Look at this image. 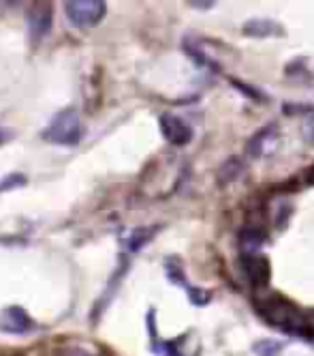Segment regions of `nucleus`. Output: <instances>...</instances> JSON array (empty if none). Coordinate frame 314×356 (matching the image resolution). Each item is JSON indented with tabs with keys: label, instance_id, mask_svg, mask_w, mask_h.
Segmentation results:
<instances>
[{
	"label": "nucleus",
	"instance_id": "4",
	"mask_svg": "<svg viewBox=\"0 0 314 356\" xmlns=\"http://www.w3.org/2000/svg\"><path fill=\"white\" fill-rule=\"evenodd\" d=\"M242 270L244 277L256 288H263L270 282V262L265 256H259V253H242Z\"/></svg>",
	"mask_w": 314,
	"mask_h": 356
},
{
	"label": "nucleus",
	"instance_id": "12",
	"mask_svg": "<svg viewBox=\"0 0 314 356\" xmlns=\"http://www.w3.org/2000/svg\"><path fill=\"white\" fill-rule=\"evenodd\" d=\"M154 352L161 354V356H184L177 350V341H156Z\"/></svg>",
	"mask_w": 314,
	"mask_h": 356
},
{
	"label": "nucleus",
	"instance_id": "3",
	"mask_svg": "<svg viewBox=\"0 0 314 356\" xmlns=\"http://www.w3.org/2000/svg\"><path fill=\"white\" fill-rule=\"evenodd\" d=\"M107 11L105 3L101 0H71V3L64 5V13L69 17V22L77 29H88L98 24Z\"/></svg>",
	"mask_w": 314,
	"mask_h": 356
},
{
	"label": "nucleus",
	"instance_id": "5",
	"mask_svg": "<svg viewBox=\"0 0 314 356\" xmlns=\"http://www.w3.org/2000/svg\"><path fill=\"white\" fill-rule=\"evenodd\" d=\"M159 122H161V131H163V136H165L171 144H175V146H184V144L191 142L193 129H191V124H189L184 118H180V116H175V114H163Z\"/></svg>",
	"mask_w": 314,
	"mask_h": 356
},
{
	"label": "nucleus",
	"instance_id": "15",
	"mask_svg": "<svg viewBox=\"0 0 314 356\" xmlns=\"http://www.w3.org/2000/svg\"><path fill=\"white\" fill-rule=\"evenodd\" d=\"M304 136H306V140H308V142H312V144H314V114H312V116H308V120L304 122Z\"/></svg>",
	"mask_w": 314,
	"mask_h": 356
},
{
	"label": "nucleus",
	"instance_id": "16",
	"mask_svg": "<svg viewBox=\"0 0 314 356\" xmlns=\"http://www.w3.org/2000/svg\"><path fill=\"white\" fill-rule=\"evenodd\" d=\"M64 356H90V354L84 350H69V352H64Z\"/></svg>",
	"mask_w": 314,
	"mask_h": 356
},
{
	"label": "nucleus",
	"instance_id": "2",
	"mask_svg": "<svg viewBox=\"0 0 314 356\" xmlns=\"http://www.w3.org/2000/svg\"><path fill=\"white\" fill-rule=\"evenodd\" d=\"M43 140L51 144H62V146H73L82 140V120L80 114L75 110H62L58 112L51 122L43 129Z\"/></svg>",
	"mask_w": 314,
	"mask_h": 356
},
{
	"label": "nucleus",
	"instance_id": "11",
	"mask_svg": "<svg viewBox=\"0 0 314 356\" xmlns=\"http://www.w3.org/2000/svg\"><path fill=\"white\" fill-rule=\"evenodd\" d=\"M154 232H156V227H139V230H135L133 234L128 236V241H126V247L130 249V251H137V249H141L152 236H154Z\"/></svg>",
	"mask_w": 314,
	"mask_h": 356
},
{
	"label": "nucleus",
	"instance_id": "14",
	"mask_svg": "<svg viewBox=\"0 0 314 356\" xmlns=\"http://www.w3.org/2000/svg\"><path fill=\"white\" fill-rule=\"evenodd\" d=\"M15 185H24V176H19V174H11V176H7L3 183H0V191H5L7 187H15Z\"/></svg>",
	"mask_w": 314,
	"mask_h": 356
},
{
	"label": "nucleus",
	"instance_id": "1",
	"mask_svg": "<svg viewBox=\"0 0 314 356\" xmlns=\"http://www.w3.org/2000/svg\"><path fill=\"white\" fill-rule=\"evenodd\" d=\"M259 314L263 316V320L270 322L274 328H280L289 335H306L310 330L306 316L286 298L272 296V298L261 300Z\"/></svg>",
	"mask_w": 314,
	"mask_h": 356
},
{
	"label": "nucleus",
	"instance_id": "6",
	"mask_svg": "<svg viewBox=\"0 0 314 356\" xmlns=\"http://www.w3.org/2000/svg\"><path fill=\"white\" fill-rule=\"evenodd\" d=\"M26 24L35 39H41L51 29V7L47 3H35L26 13Z\"/></svg>",
	"mask_w": 314,
	"mask_h": 356
},
{
	"label": "nucleus",
	"instance_id": "9",
	"mask_svg": "<svg viewBox=\"0 0 314 356\" xmlns=\"http://www.w3.org/2000/svg\"><path fill=\"white\" fill-rule=\"evenodd\" d=\"M244 33L250 35V37H274L280 33V26L272 19H265V17H254L250 22L244 24Z\"/></svg>",
	"mask_w": 314,
	"mask_h": 356
},
{
	"label": "nucleus",
	"instance_id": "17",
	"mask_svg": "<svg viewBox=\"0 0 314 356\" xmlns=\"http://www.w3.org/2000/svg\"><path fill=\"white\" fill-rule=\"evenodd\" d=\"M7 138H9V134H7V131H3V129H0V144H3V142H5Z\"/></svg>",
	"mask_w": 314,
	"mask_h": 356
},
{
	"label": "nucleus",
	"instance_id": "10",
	"mask_svg": "<svg viewBox=\"0 0 314 356\" xmlns=\"http://www.w3.org/2000/svg\"><path fill=\"white\" fill-rule=\"evenodd\" d=\"M265 241V234L256 230V227H246V230L242 232V249L244 253H256V249L263 245Z\"/></svg>",
	"mask_w": 314,
	"mask_h": 356
},
{
	"label": "nucleus",
	"instance_id": "7",
	"mask_svg": "<svg viewBox=\"0 0 314 356\" xmlns=\"http://www.w3.org/2000/svg\"><path fill=\"white\" fill-rule=\"evenodd\" d=\"M0 328L7 333H28L35 328V322L21 307H7L0 314Z\"/></svg>",
	"mask_w": 314,
	"mask_h": 356
},
{
	"label": "nucleus",
	"instance_id": "8",
	"mask_svg": "<svg viewBox=\"0 0 314 356\" xmlns=\"http://www.w3.org/2000/svg\"><path fill=\"white\" fill-rule=\"evenodd\" d=\"M278 140V127L276 124H268L261 131H256L250 142H248V155L250 157H261L268 150V146H274Z\"/></svg>",
	"mask_w": 314,
	"mask_h": 356
},
{
	"label": "nucleus",
	"instance_id": "13",
	"mask_svg": "<svg viewBox=\"0 0 314 356\" xmlns=\"http://www.w3.org/2000/svg\"><path fill=\"white\" fill-rule=\"evenodd\" d=\"M256 354L261 356H276L280 352V346L276 341H259V346L254 348Z\"/></svg>",
	"mask_w": 314,
	"mask_h": 356
}]
</instances>
